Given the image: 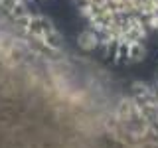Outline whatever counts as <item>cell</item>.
<instances>
[{"label":"cell","instance_id":"obj_1","mask_svg":"<svg viewBox=\"0 0 158 148\" xmlns=\"http://www.w3.org/2000/svg\"><path fill=\"white\" fill-rule=\"evenodd\" d=\"M91 22L105 34L144 38L158 22V0H77Z\"/></svg>","mask_w":158,"mask_h":148}]
</instances>
